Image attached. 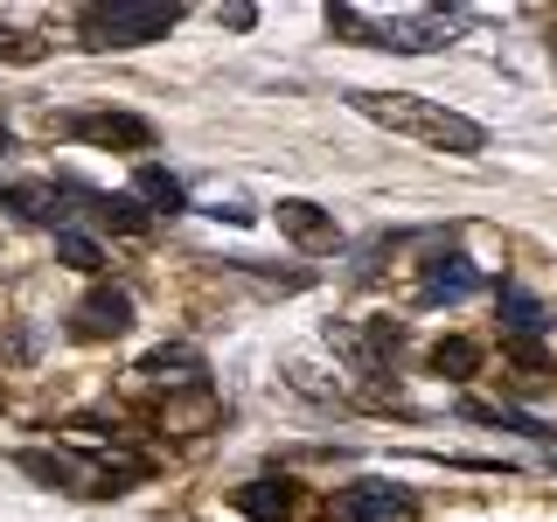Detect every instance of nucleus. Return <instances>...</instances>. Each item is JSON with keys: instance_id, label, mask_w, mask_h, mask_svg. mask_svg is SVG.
Masks as SVG:
<instances>
[{"instance_id": "9", "label": "nucleus", "mask_w": 557, "mask_h": 522, "mask_svg": "<svg viewBox=\"0 0 557 522\" xmlns=\"http://www.w3.org/2000/svg\"><path fill=\"white\" fill-rule=\"evenodd\" d=\"M237 509L251 515V522H272V515H286L293 509V481H251L237 495Z\"/></svg>"}, {"instance_id": "2", "label": "nucleus", "mask_w": 557, "mask_h": 522, "mask_svg": "<svg viewBox=\"0 0 557 522\" xmlns=\"http://www.w3.org/2000/svg\"><path fill=\"white\" fill-rule=\"evenodd\" d=\"M174 22H182V8H161V0H104V8H84V42L139 49V42H161Z\"/></svg>"}, {"instance_id": "13", "label": "nucleus", "mask_w": 557, "mask_h": 522, "mask_svg": "<svg viewBox=\"0 0 557 522\" xmlns=\"http://www.w3.org/2000/svg\"><path fill=\"white\" fill-rule=\"evenodd\" d=\"M502 313H509L516 335H536V327H544V307H536L530 293H516V286H502Z\"/></svg>"}, {"instance_id": "1", "label": "nucleus", "mask_w": 557, "mask_h": 522, "mask_svg": "<svg viewBox=\"0 0 557 522\" xmlns=\"http://www.w3.org/2000/svg\"><path fill=\"white\" fill-rule=\"evenodd\" d=\"M362 119H376V126L418 139V147H440V153H481L487 147V126L467 112H453V104H432V98H411V91H348Z\"/></svg>"}, {"instance_id": "4", "label": "nucleus", "mask_w": 557, "mask_h": 522, "mask_svg": "<svg viewBox=\"0 0 557 522\" xmlns=\"http://www.w3.org/2000/svg\"><path fill=\"white\" fill-rule=\"evenodd\" d=\"M77 321V335L84 341H112V335H126L133 327V293H119V286H91L84 293V307L70 313Z\"/></svg>"}, {"instance_id": "7", "label": "nucleus", "mask_w": 557, "mask_h": 522, "mask_svg": "<svg viewBox=\"0 0 557 522\" xmlns=\"http://www.w3.org/2000/svg\"><path fill=\"white\" fill-rule=\"evenodd\" d=\"M481 286V272L467 265V258H432V272H425V300L440 307V300H467V293Z\"/></svg>"}, {"instance_id": "11", "label": "nucleus", "mask_w": 557, "mask_h": 522, "mask_svg": "<svg viewBox=\"0 0 557 522\" xmlns=\"http://www.w3.org/2000/svg\"><path fill=\"white\" fill-rule=\"evenodd\" d=\"M133 188H139V196H147L153 209H168V216L182 209V182H174V174H161V167H139V174H133Z\"/></svg>"}, {"instance_id": "5", "label": "nucleus", "mask_w": 557, "mask_h": 522, "mask_svg": "<svg viewBox=\"0 0 557 522\" xmlns=\"http://www.w3.org/2000/svg\"><path fill=\"white\" fill-rule=\"evenodd\" d=\"M70 188H57V182H8L0 188V209H14L22 223H57L63 231V216H70Z\"/></svg>"}, {"instance_id": "10", "label": "nucleus", "mask_w": 557, "mask_h": 522, "mask_svg": "<svg viewBox=\"0 0 557 522\" xmlns=\"http://www.w3.org/2000/svg\"><path fill=\"white\" fill-rule=\"evenodd\" d=\"M432 370H440V376H474V370H481V348L453 335V341H440V348H432Z\"/></svg>"}, {"instance_id": "6", "label": "nucleus", "mask_w": 557, "mask_h": 522, "mask_svg": "<svg viewBox=\"0 0 557 522\" xmlns=\"http://www.w3.org/2000/svg\"><path fill=\"white\" fill-rule=\"evenodd\" d=\"M335 515L342 522H397V515H405V495H397V487H383V481H356L335 501Z\"/></svg>"}, {"instance_id": "8", "label": "nucleus", "mask_w": 557, "mask_h": 522, "mask_svg": "<svg viewBox=\"0 0 557 522\" xmlns=\"http://www.w3.org/2000/svg\"><path fill=\"white\" fill-rule=\"evenodd\" d=\"M278 231H293L300 244H335V216H321L313 202H278Z\"/></svg>"}, {"instance_id": "12", "label": "nucleus", "mask_w": 557, "mask_h": 522, "mask_svg": "<svg viewBox=\"0 0 557 522\" xmlns=\"http://www.w3.org/2000/svg\"><path fill=\"white\" fill-rule=\"evenodd\" d=\"M57 258L63 265H77V272H104V251L91 237H77V231H57Z\"/></svg>"}, {"instance_id": "3", "label": "nucleus", "mask_w": 557, "mask_h": 522, "mask_svg": "<svg viewBox=\"0 0 557 522\" xmlns=\"http://www.w3.org/2000/svg\"><path fill=\"white\" fill-rule=\"evenodd\" d=\"M77 139H91V147H126V153H147L153 147V126L133 112H70L63 119Z\"/></svg>"}]
</instances>
